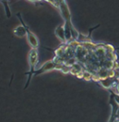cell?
Instances as JSON below:
<instances>
[{
  "label": "cell",
  "mask_w": 119,
  "mask_h": 122,
  "mask_svg": "<svg viewBox=\"0 0 119 122\" xmlns=\"http://www.w3.org/2000/svg\"><path fill=\"white\" fill-rule=\"evenodd\" d=\"M28 62H29V72H25V74L29 75V78H28L27 83L25 86V90L29 86V83H30L31 78L33 76V73L36 70H35V67H36L38 62V53L37 49L32 48L29 51V54H28Z\"/></svg>",
  "instance_id": "cell-1"
},
{
  "label": "cell",
  "mask_w": 119,
  "mask_h": 122,
  "mask_svg": "<svg viewBox=\"0 0 119 122\" xmlns=\"http://www.w3.org/2000/svg\"><path fill=\"white\" fill-rule=\"evenodd\" d=\"M16 15L18 16V18L20 20H21V24L24 25V26H25V30H26V37H27V40H28L29 44L30 45V46L32 47V48L37 49L38 47L39 46V41H38V39L37 36L32 32V31H30V29H29V27L25 24L22 17H21V13H17Z\"/></svg>",
  "instance_id": "cell-2"
},
{
  "label": "cell",
  "mask_w": 119,
  "mask_h": 122,
  "mask_svg": "<svg viewBox=\"0 0 119 122\" xmlns=\"http://www.w3.org/2000/svg\"><path fill=\"white\" fill-rule=\"evenodd\" d=\"M59 7H60V14L63 16V18L65 20V24H70L71 22V15H70V11L69 9L67 6L66 3H65V0L61 1L59 3Z\"/></svg>",
  "instance_id": "cell-3"
},
{
  "label": "cell",
  "mask_w": 119,
  "mask_h": 122,
  "mask_svg": "<svg viewBox=\"0 0 119 122\" xmlns=\"http://www.w3.org/2000/svg\"><path fill=\"white\" fill-rule=\"evenodd\" d=\"M59 68V65L55 63H53L52 61H48V62L45 63L43 66L39 68L38 70H36L33 73V76H36L38 74H40V73H43L44 72H48L50 70H53V69H55V68Z\"/></svg>",
  "instance_id": "cell-4"
},
{
  "label": "cell",
  "mask_w": 119,
  "mask_h": 122,
  "mask_svg": "<svg viewBox=\"0 0 119 122\" xmlns=\"http://www.w3.org/2000/svg\"><path fill=\"white\" fill-rule=\"evenodd\" d=\"M55 36L58 38L61 42H66L65 38V25H59L55 30Z\"/></svg>",
  "instance_id": "cell-5"
},
{
  "label": "cell",
  "mask_w": 119,
  "mask_h": 122,
  "mask_svg": "<svg viewBox=\"0 0 119 122\" xmlns=\"http://www.w3.org/2000/svg\"><path fill=\"white\" fill-rule=\"evenodd\" d=\"M13 33L16 36L19 37V38H23V37L26 36V30H25V28L24 26V25H19V26H16L15 29H13Z\"/></svg>",
  "instance_id": "cell-6"
}]
</instances>
